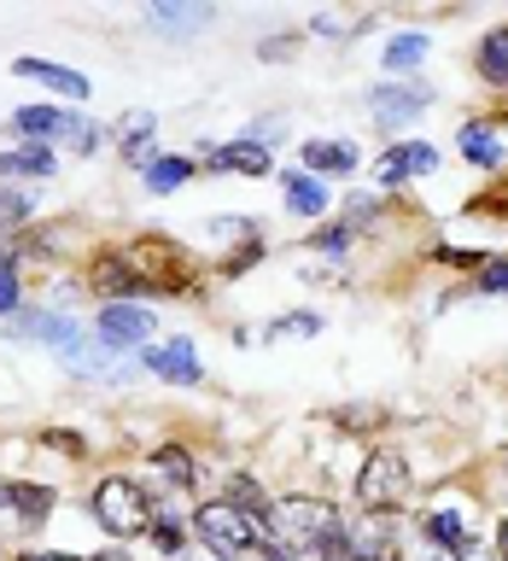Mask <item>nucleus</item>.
Instances as JSON below:
<instances>
[{
    "mask_svg": "<svg viewBox=\"0 0 508 561\" xmlns=\"http://www.w3.org/2000/svg\"><path fill=\"white\" fill-rule=\"evenodd\" d=\"M263 520H269L275 550H287V556H310L322 538L339 533V508L322 497H280L275 508H263Z\"/></svg>",
    "mask_w": 508,
    "mask_h": 561,
    "instance_id": "f257e3e1",
    "label": "nucleus"
},
{
    "mask_svg": "<svg viewBox=\"0 0 508 561\" xmlns=\"http://www.w3.org/2000/svg\"><path fill=\"white\" fill-rule=\"evenodd\" d=\"M94 520H100L112 538L147 533V526H152V515H147V491H140L135 480H123V473L100 480V485H94Z\"/></svg>",
    "mask_w": 508,
    "mask_h": 561,
    "instance_id": "f03ea898",
    "label": "nucleus"
},
{
    "mask_svg": "<svg viewBox=\"0 0 508 561\" xmlns=\"http://www.w3.org/2000/svg\"><path fill=\"white\" fill-rule=\"evenodd\" d=\"M193 526H199V538L210 543L217 556H245V550H257V520L245 515V508H234V503H205L199 515H193Z\"/></svg>",
    "mask_w": 508,
    "mask_h": 561,
    "instance_id": "7ed1b4c3",
    "label": "nucleus"
},
{
    "mask_svg": "<svg viewBox=\"0 0 508 561\" xmlns=\"http://www.w3.org/2000/svg\"><path fill=\"white\" fill-rule=\"evenodd\" d=\"M357 497L368 515H385V508H397L403 497H409V462L392 450H380V456H368L362 473H357Z\"/></svg>",
    "mask_w": 508,
    "mask_h": 561,
    "instance_id": "20e7f679",
    "label": "nucleus"
},
{
    "mask_svg": "<svg viewBox=\"0 0 508 561\" xmlns=\"http://www.w3.org/2000/svg\"><path fill=\"white\" fill-rule=\"evenodd\" d=\"M152 328H158V322H152L147 310H140V305H123V298H117V305L100 310L94 340H100L105 351H140V345L152 340Z\"/></svg>",
    "mask_w": 508,
    "mask_h": 561,
    "instance_id": "39448f33",
    "label": "nucleus"
},
{
    "mask_svg": "<svg viewBox=\"0 0 508 561\" xmlns=\"http://www.w3.org/2000/svg\"><path fill=\"white\" fill-rule=\"evenodd\" d=\"M427 100H432L427 88H392V82L368 94V105H374V117H380V123H392V129H397V123H409V117L427 112Z\"/></svg>",
    "mask_w": 508,
    "mask_h": 561,
    "instance_id": "423d86ee",
    "label": "nucleus"
},
{
    "mask_svg": "<svg viewBox=\"0 0 508 561\" xmlns=\"http://www.w3.org/2000/svg\"><path fill=\"white\" fill-rule=\"evenodd\" d=\"M147 368H152V375H164V380H175V386L205 380V368H199V357H193V345H187V340H170V345L147 351Z\"/></svg>",
    "mask_w": 508,
    "mask_h": 561,
    "instance_id": "0eeeda50",
    "label": "nucleus"
},
{
    "mask_svg": "<svg viewBox=\"0 0 508 561\" xmlns=\"http://www.w3.org/2000/svg\"><path fill=\"white\" fill-rule=\"evenodd\" d=\"M432 164H438V152H432V147H420V140H409V147H392V152L380 158V164H374V182L397 187L403 175H427Z\"/></svg>",
    "mask_w": 508,
    "mask_h": 561,
    "instance_id": "6e6552de",
    "label": "nucleus"
},
{
    "mask_svg": "<svg viewBox=\"0 0 508 561\" xmlns=\"http://www.w3.org/2000/svg\"><path fill=\"white\" fill-rule=\"evenodd\" d=\"M0 508H12L18 520H47L53 515V491L47 485H24V480H12V485H0Z\"/></svg>",
    "mask_w": 508,
    "mask_h": 561,
    "instance_id": "1a4fd4ad",
    "label": "nucleus"
},
{
    "mask_svg": "<svg viewBox=\"0 0 508 561\" xmlns=\"http://www.w3.org/2000/svg\"><path fill=\"white\" fill-rule=\"evenodd\" d=\"M427 533L444 543L450 556L467 561V550H473V515H462V508H438V515H427Z\"/></svg>",
    "mask_w": 508,
    "mask_h": 561,
    "instance_id": "9d476101",
    "label": "nucleus"
},
{
    "mask_svg": "<svg viewBox=\"0 0 508 561\" xmlns=\"http://www.w3.org/2000/svg\"><path fill=\"white\" fill-rule=\"evenodd\" d=\"M18 77H35V82H47L53 94H65V100H82V94H88V82L77 77V70H65V65H47V59H18Z\"/></svg>",
    "mask_w": 508,
    "mask_h": 561,
    "instance_id": "9b49d317",
    "label": "nucleus"
},
{
    "mask_svg": "<svg viewBox=\"0 0 508 561\" xmlns=\"http://www.w3.org/2000/svg\"><path fill=\"white\" fill-rule=\"evenodd\" d=\"M280 187H287V205L298 217H322L327 210V187L315 182V175H280Z\"/></svg>",
    "mask_w": 508,
    "mask_h": 561,
    "instance_id": "f8f14e48",
    "label": "nucleus"
},
{
    "mask_svg": "<svg viewBox=\"0 0 508 561\" xmlns=\"http://www.w3.org/2000/svg\"><path fill=\"white\" fill-rule=\"evenodd\" d=\"M304 164H310V170L345 175V170H357V152H350L345 140H304Z\"/></svg>",
    "mask_w": 508,
    "mask_h": 561,
    "instance_id": "ddd939ff",
    "label": "nucleus"
},
{
    "mask_svg": "<svg viewBox=\"0 0 508 561\" xmlns=\"http://www.w3.org/2000/svg\"><path fill=\"white\" fill-rule=\"evenodd\" d=\"M210 164H217V170H245V175H263V170H269V152L252 147V140H234V147H217V152H210Z\"/></svg>",
    "mask_w": 508,
    "mask_h": 561,
    "instance_id": "4468645a",
    "label": "nucleus"
},
{
    "mask_svg": "<svg viewBox=\"0 0 508 561\" xmlns=\"http://www.w3.org/2000/svg\"><path fill=\"white\" fill-rule=\"evenodd\" d=\"M462 158H473V164H485V170H497V164H503V147H497V135H490L485 123H467V129H462Z\"/></svg>",
    "mask_w": 508,
    "mask_h": 561,
    "instance_id": "2eb2a0df",
    "label": "nucleus"
},
{
    "mask_svg": "<svg viewBox=\"0 0 508 561\" xmlns=\"http://www.w3.org/2000/svg\"><path fill=\"white\" fill-rule=\"evenodd\" d=\"M480 77L497 82V88H508V30L485 35V47H480Z\"/></svg>",
    "mask_w": 508,
    "mask_h": 561,
    "instance_id": "dca6fc26",
    "label": "nucleus"
},
{
    "mask_svg": "<svg viewBox=\"0 0 508 561\" xmlns=\"http://www.w3.org/2000/svg\"><path fill=\"white\" fill-rule=\"evenodd\" d=\"M0 175H53V152H47V147L0 152Z\"/></svg>",
    "mask_w": 508,
    "mask_h": 561,
    "instance_id": "f3484780",
    "label": "nucleus"
},
{
    "mask_svg": "<svg viewBox=\"0 0 508 561\" xmlns=\"http://www.w3.org/2000/svg\"><path fill=\"white\" fill-rule=\"evenodd\" d=\"M117 135H123V152L140 164V158H147V135H152V112H129L117 123Z\"/></svg>",
    "mask_w": 508,
    "mask_h": 561,
    "instance_id": "a211bd4d",
    "label": "nucleus"
},
{
    "mask_svg": "<svg viewBox=\"0 0 508 561\" xmlns=\"http://www.w3.org/2000/svg\"><path fill=\"white\" fill-rule=\"evenodd\" d=\"M187 175H193V164H187V158H152V170H147V187L170 193V187H182Z\"/></svg>",
    "mask_w": 508,
    "mask_h": 561,
    "instance_id": "6ab92c4d",
    "label": "nucleus"
},
{
    "mask_svg": "<svg viewBox=\"0 0 508 561\" xmlns=\"http://www.w3.org/2000/svg\"><path fill=\"white\" fill-rule=\"evenodd\" d=\"M420 59H427V35H397V42L385 47V65H392V70H409Z\"/></svg>",
    "mask_w": 508,
    "mask_h": 561,
    "instance_id": "aec40b11",
    "label": "nucleus"
},
{
    "mask_svg": "<svg viewBox=\"0 0 508 561\" xmlns=\"http://www.w3.org/2000/svg\"><path fill=\"white\" fill-rule=\"evenodd\" d=\"M94 287H100V293H129V287H140V275H129L117 257H100V270H94Z\"/></svg>",
    "mask_w": 508,
    "mask_h": 561,
    "instance_id": "412c9836",
    "label": "nucleus"
},
{
    "mask_svg": "<svg viewBox=\"0 0 508 561\" xmlns=\"http://www.w3.org/2000/svg\"><path fill=\"white\" fill-rule=\"evenodd\" d=\"M210 18V7H152V24H170V30H199Z\"/></svg>",
    "mask_w": 508,
    "mask_h": 561,
    "instance_id": "4be33fe9",
    "label": "nucleus"
},
{
    "mask_svg": "<svg viewBox=\"0 0 508 561\" xmlns=\"http://www.w3.org/2000/svg\"><path fill=\"white\" fill-rule=\"evenodd\" d=\"M152 462H158V468H164V473H170V480H175V485H193V462H187V456H182V450H158V456H152Z\"/></svg>",
    "mask_w": 508,
    "mask_h": 561,
    "instance_id": "5701e85b",
    "label": "nucleus"
},
{
    "mask_svg": "<svg viewBox=\"0 0 508 561\" xmlns=\"http://www.w3.org/2000/svg\"><path fill=\"white\" fill-rule=\"evenodd\" d=\"M24 217H30V193L0 187V222H24Z\"/></svg>",
    "mask_w": 508,
    "mask_h": 561,
    "instance_id": "b1692460",
    "label": "nucleus"
},
{
    "mask_svg": "<svg viewBox=\"0 0 508 561\" xmlns=\"http://www.w3.org/2000/svg\"><path fill=\"white\" fill-rule=\"evenodd\" d=\"M275 328H280V333H298V340H310V333H315V328H322V322H315V316H310V310H292V316H280V322H275Z\"/></svg>",
    "mask_w": 508,
    "mask_h": 561,
    "instance_id": "393cba45",
    "label": "nucleus"
},
{
    "mask_svg": "<svg viewBox=\"0 0 508 561\" xmlns=\"http://www.w3.org/2000/svg\"><path fill=\"white\" fill-rule=\"evenodd\" d=\"M480 287H485V293H508V257H497V263H485Z\"/></svg>",
    "mask_w": 508,
    "mask_h": 561,
    "instance_id": "a878e982",
    "label": "nucleus"
},
{
    "mask_svg": "<svg viewBox=\"0 0 508 561\" xmlns=\"http://www.w3.org/2000/svg\"><path fill=\"white\" fill-rule=\"evenodd\" d=\"M18 310V280H12V270L0 263V316H12Z\"/></svg>",
    "mask_w": 508,
    "mask_h": 561,
    "instance_id": "bb28decb",
    "label": "nucleus"
},
{
    "mask_svg": "<svg viewBox=\"0 0 508 561\" xmlns=\"http://www.w3.org/2000/svg\"><path fill=\"white\" fill-rule=\"evenodd\" d=\"M257 53H263V59H287V53H292V35H269Z\"/></svg>",
    "mask_w": 508,
    "mask_h": 561,
    "instance_id": "cd10ccee",
    "label": "nucleus"
},
{
    "mask_svg": "<svg viewBox=\"0 0 508 561\" xmlns=\"http://www.w3.org/2000/svg\"><path fill=\"white\" fill-rule=\"evenodd\" d=\"M210 234H234L240 240V234H252V222H210Z\"/></svg>",
    "mask_w": 508,
    "mask_h": 561,
    "instance_id": "c85d7f7f",
    "label": "nucleus"
},
{
    "mask_svg": "<svg viewBox=\"0 0 508 561\" xmlns=\"http://www.w3.org/2000/svg\"><path fill=\"white\" fill-rule=\"evenodd\" d=\"M152 538L164 543V550H175V526H170V520H158V526H152Z\"/></svg>",
    "mask_w": 508,
    "mask_h": 561,
    "instance_id": "c756f323",
    "label": "nucleus"
},
{
    "mask_svg": "<svg viewBox=\"0 0 508 561\" xmlns=\"http://www.w3.org/2000/svg\"><path fill=\"white\" fill-rule=\"evenodd\" d=\"M497 561H508V520L497 526Z\"/></svg>",
    "mask_w": 508,
    "mask_h": 561,
    "instance_id": "7c9ffc66",
    "label": "nucleus"
},
{
    "mask_svg": "<svg viewBox=\"0 0 508 561\" xmlns=\"http://www.w3.org/2000/svg\"><path fill=\"white\" fill-rule=\"evenodd\" d=\"M94 561H129V556H123V550H105V556H94Z\"/></svg>",
    "mask_w": 508,
    "mask_h": 561,
    "instance_id": "2f4dec72",
    "label": "nucleus"
},
{
    "mask_svg": "<svg viewBox=\"0 0 508 561\" xmlns=\"http://www.w3.org/2000/svg\"><path fill=\"white\" fill-rule=\"evenodd\" d=\"M24 561H77V556H24Z\"/></svg>",
    "mask_w": 508,
    "mask_h": 561,
    "instance_id": "473e14b6",
    "label": "nucleus"
},
{
    "mask_svg": "<svg viewBox=\"0 0 508 561\" xmlns=\"http://www.w3.org/2000/svg\"><path fill=\"white\" fill-rule=\"evenodd\" d=\"M275 561H287V556H280V550H275Z\"/></svg>",
    "mask_w": 508,
    "mask_h": 561,
    "instance_id": "72a5a7b5",
    "label": "nucleus"
}]
</instances>
